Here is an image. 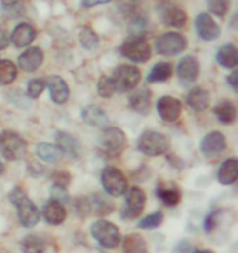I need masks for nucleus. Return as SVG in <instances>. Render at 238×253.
<instances>
[{"instance_id": "f257e3e1", "label": "nucleus", "mask_w": 238, "mask_h": 253, "mask_svg": "<svg viewBox=\"0 0 238 253\" xmlns=\"http://www.w3.org/2000/svg\"><path fill=\"white\" fill-rule=\"evenodd\" d=\"M10 201L15 208H17V214H18V220L21 222L23 227H35V225L40 222L41 219V212L40 209L36 208V204L31 201V199L26 196V193L23 188H13L10 191Z\"/></svg>"}, {"instance_id": "f03ea898", "label": "nucleus", "mask_w": 238, "mask_h": 253, "mask_svg": "<svg viewBox=\"0 0 238 253\" xmlns=\"http://www.w3.org/2000/svg\"><path fill=\"white\" fill-rule=\"evenodd\" d=\"M137 147L140 152L149 155V157H159V155H163L168 152L170 139L161 132L145 131L142 136L139 137Z\"/></svg>"}, {"instance_id": "7ed1b4c3", "label": "nucleus", "mask_w": 238, "mask_h": 253, "mask_svg": "<svg viewBox=\"0 0 238 253\" xmlns=\"http://www.w3.org/2000/svg\"><path fill=\"white\" fill-rule=\"evenodd\" d=\"M140 71L136 66H131V64H122V66H118L115 69V72L111 75V80L115 84L116 91H121V93H126V91H132L137 87L140 82Z\"/></svg>"}, {"instance_id": "20e7f679", "label": "nucleus", "mask_w": 238, "mask_h": 253, "mask_svg": "<svg viewBox=\"0 0 238 253\" xmlns=\"http://www.w3.org/2000/svg\"><path fill=\"white\" fill-rule=\"evenodd\" d=\"M91 235L105 249H116L121 244V232L113 222L108 220H96L91 225Z\"/></svg>"}, {"instance_id": "39448f33", "label": "nucleus", "mask_w": 238, "mask_h": 253, "mask_svg": "<svg viewBox=\"0 0 238 253\" xmlns=\"http://www.w3.org/2000/svg\"><path fill=\"white\" fill-rule=\"evenodd\" d=\"M0 154L7 160H20L26 154V142L15 131H3L0 136Z\"/></svg>"}, {"instance_id": "423d86ee", "label": "nucleus", "mask_w": 238, "mask_h": 253, "mask_svg": "<svg viewBox=\"0 0 238 253\" xmlns=\"http://www.w3.org/2000/svg\"><path fill=\"white\" fill-rule=\"evenodd\" d=\"M121 54L124 57H127L129 61L142 64L147 62L150 59V54H152V49H150V44L147 42L144 36H132L124 42L121 46Z\"/></svg>"}, {"instance_id": "0eeeda50", "label": "nucleus", "mask_w": 238, "mask_h": 253, "mask_svg": "<svg viewBox=\"0 0 238 253\" xmlns=\"http://www.w3.org/2000/svg\"><path fill=\"white\" fill-rule=\"evenodd\" d=\"M188 41L178 31H168L155 40V51L161 56H175L186 49Z\"/></svg>"}, {"instance_id": "6e6552de", "label": "nucleus", "mask_w": 238, "mask_h": 253, "mask_svg": "<svg viewBox=\"0 0 238 253\" xmlns=\"http://www.w3.org/2000/svg\"><path fill=\"white\" fill-rule=\"evenodd\" d=\"M101 183L110 196H122L127 191V178L116 167H106L101 171Z\"/></svg>"}, {"instance_id": "1a4fd4ad", "label": "nucleus", "mask_w": 238, "mask_h": 253, "mask_svg": "<svg viewBox=\"0 0 238 253\" xmlns=\"http://www.w3.org/2000/svg\"><path fill=\"white\" fill-rule=\"evenodd\" d=\"M100 144L106 154L118 155L126 145V134L119 127H105L101 132Z\"/></svg>"}, {"instance_id": "9d476101", "label": "nucleus", "mask_w": 238, "mask_h": 253, "mask_svg": "<svg viewBox=\"0 0 238 253\" xmlns=\"http://www.w3.org/2000/svg\"><path fill=\"white\" fill-rule=\"evenodd\" d=\"M145 208V193L139 186H132L126 191V206L122 209L124 219H136Z\"/></svg>"}, {"instance_id": "9b49d317", "label": "nucleus", "mask_w": 238, "mask_h": 253, "mask_svg": "<svg viewBox=\"0 0 238 253\" xmlns=\"http://www.w3.org/2000/svg\"><path fill=\"white\" fill-rule=\"evenodd\" d=\"M181 101L178 98H173V96H161L157 103V111H159L160 118L166 123H173L176 121L178 118L181 116Z\"/></svg>"}, {"instance_id": "f8f14e48", "label": "nucleus", "mask_w": 238, "mask_h": 253, "mask_svg": "<svg viewBox=\"0 0 238 253\" xmlns=\"http://www.w3.org/2000/svg\"><path fill=\"white\" fill-rule=\"evenodd\" d=\"M159 12H160L161 20H163V23L166 26H171V28H183L188 21V15L185 10L173 7L170 3H161Z\"/></svg>"}, {"instance_id": "ddd939ff", "label": "nucleus", "mask_w": 238, "mask_h": 253, "mask_svg": "<svg viewBox=\"0 0 238 253\" xmlns=\"http://www.w3.org/2000/svg\"><path fill=\"white\" fill-rule=\"evenodd\" d=\"M225 149H227L225 136L219 131L209 132L201 142V150L205 157H217V155H220Z\"/></svg>"}, {"instance_id": "4468645a", "label": "nucleus", "mask_w": 238, "mask_h": 253, "mask_svg": "<svg viewBox=\"0 0 238 253\" xmlns=\"http://www.w3.org/2000/svg\"><path fill=\"white\" fill-rule=\"evenodd\" d=\"M196 31L204 41H214L220 36V28L209 13H199L196 17Z\"/></svg>"}, {"instance_id": "2eb2a0df", "label": "nucleus", "mask_w": 238, "mask_h": 253, "mask_svg": "<svg viewBox=\"0 0 238 253\" xmlns=\"http://www.w3.org/2000/svg\"><path fill=\"white\" fill-rule=\"evenodd\" d=\"M178 77L183 84H193L199 77V62L194 56L183 57L176 67Z\"/></svg>"}, {"instance_id": "dca6fc26", "label": "nucleus", "mask_w": 238, "mask_h": 253, "mask_svg": "<svg viewBox=\"0 0 238 253\" xmlns=\"http://www.w3.org/2000/svg\"><path fill=\"white\" fill-rule=\"evenodd\" d=\"M44 61V52L40 47H28L23 54L18 57V67L25 72H35L41 67Z\"/></svg>"}, {"instance_id": "f3484780", "label": "nucleus", "mask_w": 238, "mask_h": 253, "mask_svg": "<svg viewBox=\"0 0 238 253\" xmlns=\"http://www.w3.org/2000/svg\"><path fill=\"white\" fill-rule=\"evenodd\" d=\"M82 118L83 121L91 127H100L105 129L108 127V123H110V116L106 115V111L101 108V106L96 105H88L82 110Z\"/></svg>"}, {"instance_id": "a211bd4d", "label": "nucleus", "mask_w": 238, "mask_h": 253, "mask_svg": "<svg viewBox=\"0 0 238 253\" xmlns=\"http://www.w3.org/2000/svg\"><path fill=\"white\" fill-rule=\"evenodd\" d=\"M46 87H49L51 98H52L54 103L64 105L69 100V95H70L69 85L66 84V80H64L62 77H59V75H52V77L47 79Z\"/></svg>"}, {"instance_id": "6ab92c4d", "label": "nucleus", "mask_w": 238, "mask_h": 253, "mask_svg": "<svg viewBox=\"0 0 238 253\" xmlns=\"http://www.w3.org/2000/svg\"><path fill=\"white\" fill-rule=\"evenodd\" d=\"M56 145L61 149L62 154H67L69 157L72 159H79L80 152H82V147H80V142L77 141V137H74L72 134L59 131L56 134Z\"/></svg>"}, {"instance_id": "aec40b11", "label": "nucleus", "mask_w": 238, "mask_h": 253, "mask_svg": "<svg viewBox=\"0 0 238 253\" xmlns=\"http://www.w3.org/2000/svg\"><path fill=\"white\" fill-rule=\"evenodd\" d=\"M42 217L46 219L47 224L61 225L67 217V211H66V208H64V204L51 199V201H47L44 204V208H42Z\"/></svg>"}, {"instance_id": "412c9836", "label": "nucleus", "mask_w": 238, "mask_h": 253, "mask_svg": "<svg viewBox=\"0 0 238 253\" xmlns=\"http://www.w3.org/2000/svg\"><path fill=\"white\" fill-rule=\"evenodd\" d=\"M35 38H36V30L33 26L30 23H20L15 26L12 36H10V41L17 47H25L30 46L35 41Z\"/></svg>"}, {"instance_id": "4be33fe9", "label": "nucleus", "mask_w": 238, "mask_h": 253, "mask_svg": "<svg viewBox=\"0 0 238 253\" xmlns=\"http://www.w3.org/2000/svg\"><path fill=\"white\" fill-rule=\"evenodd\" d=\"M150 103H152V93L147 88H139L132 91V95L129 96V106H131L132 111L139 113V115L149 113Z\"/></svg>"}, {"instance_id": "5701e85b", "label": "nucleus", "mask_w": 238, "mask_h": 253, "mask_svg": "<svg viewBox=\"0 0 238 253\" xmlns=\"http://www.w3.org/2000/svg\"><path fill=\"white\" fill-rule=\"evenodd\" d=\"M186 103L191 110L194 111H205L209 108V103H210V96H209V91L204 90L201 87H194L189 90V93L186 96Z\"/></svg>"}, {"instance_id": "b1692460", "label": "nucleus", "mask_w": 238, "mask_h": 253, "mask_svg": "<svg viewBox=\"0 0 238 253\" xmlns=\"http://www.w3.org/2000/svg\"><path fill=\"white\" fill-rule=\"evenodd\" d=\"M238 178V162L237 159H227L224 164L220 165L219 173H217V180L220 185H234Z\"/></svg>"}, {"instance_id": "393cba45", "label": "nucleus", "mask_w": 238, "mask_h": 253, "mask_svg": "<svg viewBox=\"0 0 238 253\" xmlns=\"http://www.w3.org/2000/svg\"><path fill=\"white\" fill-rule=\"evenodd\" d=\"M36 154L38 157L41 160H44L47 164H57L62 160V152L61 149L57 147L56 144H49V142H42V144H38L36 147Z\"/></svg>"}, {"instance_id": "a878e982", "label": "nucleus", "mask_w": 238, "mask_h": 253, "mask_svg": "<svg viewBox=\"0 0 238 253\" xmlns=\"http://www.w3.org/2000/svg\"><path fill=\"white\" fill-rule=\"evenodd\" d=\"M157 196H159V199L165 206H176L181 199V191L173 185L160 183L159 188H157Z\"/></svg>"}, {"instance_id": "bb28decb", "label": "nucleus", "mask_w": 238, "mask_h": 253, "mask_svg": "<svg viewBox=\"0 0 238 253\" xmlns=\"http://www.w3.org/2000/svg\"><path fill=\"white\" fill-rule=\"evenodd\" d=\"M217 62L225 69H235L238 66V51L234 44H225L217 51Z\"/></svg>"}, {"instance_id": "cd10ccee", "label": "nucleus", "mask_w": 238, "mask_h": 253, "mask_svg": "<svg viewBox=\"0 0 238 253\" xmlns=\"http://www.w3.org/2000/svg\"><path fill=\"white\" fill-rule=\"evenodd\" d=\"M147 240L139 234H129L122 240V253H147Z\"/></svg>"}, {"instance_id": "c85d7f7f", "label": "nucleus", "mask_w": 238, "mask_h": 253, "mask_svg": "<svg viewBox=\"0 0 238 253\" xmlns=\"http://www.w3.org/2000/svg\"><path fill=\"white\" fill-rule=\"evenodd\" d=\"M214 115L222 125H232L237 120V106L229 100H224L214 108Z\"/></svg>"}, {"instance_id": "c756f323", "label": "nucleus", "mask_w": 238, "mask_h": 253, "mask_svg": "<svg viewBox=\"0 0 238 253\" xmlns=\"http://www.w3.org/2000/svg\"><path fill=\"white\" fill-rule=\"evenodd\" d=\"M0 12L8 20L21 18L25 15V2L23 0H2Z\"/></svg>"}, {"instance_id": "7c9ffc66", "label": "nucleus", "mask_w": 238, "mask_h": 253, "mask_svg": "<svg viewBox=\"0 0 238 253\" xmlns=\"http://www.w3.org/2000/svg\"><path fill=\"white\" fill-rule=\"evenodd\" d=\"M173 75V66L170 62H159L152 67V71L147 75V82L155 84V82H166Z\"/></svg>"}, {"instance_id": "2f4dec72", "label": "nucleus", "mask_w": 238, "mask_h": 253, "mask_svg": "<svg viewBox=\"0 0 238 253\" xmlns=\"http://www.w3.org/2000/svg\"><path fill=\"white\" fill-rule=\"evenodd\" d=\"M20 247L23 253H44L46 242L42 240V237L40 234H30L21 240Z\"/></svg>"}, {"instance_id": "473e14b6", "label": "nucleus", "mask_w": 238, "mask_h": 253, "mask_svg": "<svg viewBox=\"0 0 238 253\" xmlns=\"http://www.w3.org/2000/svg\"><path fill=\"white\" fill-rule=\"evenodd\" d=\"M79 42L82 44L83 49L86 51H93L98 47V42H100V38L98 35L95 33L90 26H82L79 31Z\"/></svg>"}, {"instance_id": "72a5a7b5", "label": "nucleus", "mask_w": 238, "mask_h": 253, "mask_svg": "<svg viewBox=\"0 0 238 253\" xmlns=\"http://www.w3.org/2000/svg\"><path fill=\"white\" fill-rule=\"evenodd\" d=\"M90 209H93V212L98 214V216H106V214L115 211V204L111 201H108L106 196L93 195V198H91V201H90Z\"/></svg>"}, {"instance_id": "f704fd0d", "label": "nucleus", "mask_w": 238, "mask_h": 253, "mask_svg": "<svg viewBox=\"0 0 238 253\" xmlns=\"http://www.w3.org/2000/svg\"><path fill=\"white\" fill-rule=\"evenodd\" d=\"M17 79V66L10 61H0V85H8Z\"/></svg>"}, {"instance_id": "c9c22d12", "label": "nucleus", "mask_w": 238, "mask_h": 253, "mask_svg": "<svg viewBox=\"0 0 238 253\" xmlns=\"http://www.w3.org/2000/svg\"><path fill=\"white\" fill-rule=\"evenodd\" d=\"M96 88H98V95L101 96V98H111V96L116 93L115 84H113L111 77H106V75L100 77Z\"/></svg>"}, {"instance_id": "e433bc0d", "label": "nucleus", "mask_w": 238, "mask_h": 253, "mask_svg": "<svg viewBox=\"0 0 238 253\" xmlns=\"http://www.w3.org/2000/svg\"><path fill=\"white\" fill-rule=\"evenodd\" d=\"M161 222H163V214H161V212H154V214H149L147 217H144L142 220H140L139 227L145 229V230H152V229L160 227Z\"/></svg>"}, {"instance_id": "4c0bfd02", "label": "nucleus", "mask_w": 238, "mask_h": 253, "mask_svg": "<svg viewBox=\"0 0 238 253\" xmlns=\"http://www.w3.org/2000/svg\"><path fill=\"white\" fill-rule=\"evenodd\" d=\"M46 88V80H42V79H33V80H30L28 82V87H26V95L30 96V98H40V95L44 91Z\"/></svg>"}, {"instance_id": "58836bf2", "label": "nucleus", "mask_w": 238, "mask_h": 253, "mask_svg": "<svg viewBox=\"0 0 238 253\" xmlns=\"http://www.w3.org/2000/svg\"><path fill=\"white\" fill-rule=\"evenodd\" d=\"M207 7L217 17H225L230 8V0H207Z\"/></svg>"}, {"instance_id": "ea45409f", "label": "nucleus", "mask_w": 238, "mask_h": 253, "mask_svg": "<svg viewBox=\"0 0 238 253\" xmlns=\"http://www.w3.org/2000/svg\"><path fill=\"white\" fill-rule=\"evenodd\" d=\"M51 196L54 201H57V203H67L69 201V193H67V188H61V186H54L51 188Z\"/></svg>"}, {"instance_id": "a19ab883", "label": "nucleus", "mask_w": 238, "mask_h": 253, "mask_svg": "<svg viewBox=\"0 0 238 253\" xmlns=\"http://www.w3.org/2000/svg\"><path fill=\"white\" fill-rule=\"evenodd\" d=\"M70 175L67 171H56V173L52 175V185L54 186H61V188H67L69 183H70Z\"/></svg>"}, {"instance_id": "79ce46f5", "label": "nucleus", "mask_w": 238, "mask_h": 253, "mask_svg": "<svg viewBox=\"0 0 238 253\" xmlns=\"http://www.w3.org/2000/svg\"><path fill=\"white\" fill-rule=\"evenodd\" d=\"M219 214H220L219 209H215L214 212H210V214H209V217L205 219V222H204L205 232H212V230L215 229V225H217V217H219Z\"/></svg>"}, {"instance_id": "37998d69", "label": "nucleus", "mask_w": 238, "mask_h": 253, "mask_svg": "<svg viewBox=\"0 0 238 253\" xmlns=\"http://www.w3.org/2000/svg\"><path fill=\"white\" fill-rule=\"evenodd\" d=\"M110 2L111 0H82V5L85 8H93V7H98V5H105Z\"/></svg>"}, {"instance_id": "c03bdc74", "label": "nucleus", "mask_w": 238, "mask_h": 253, "mask_svg": "<svg viewBox=\"0 0 238 253\" xmlns=\"http://www.w3.org/2000/svg\"><path fill=\"white\" fill-rule=\"evenodd\" d=\"M28 173L33 175V176H40L42 173V167L36 162H30L28 164Z\"/></svg>"}, {"instance_id": "a18cd8bd", "label": "nucleus", "mask_w": 238, "mask_h": 253, "mask_svg": "<svg viewBox=\"0 0 238 253\" xmlns=\"http://www.w3.org/2000/svg\"><path fill=\"white\" fill-rule=\"evenodd\" d=\"M8 42H10V36L7 35V31L3 28H0V51L5 49V47L8 46Z\"/></svg>"}, {"instance_id": "49530a36", "label": "nucleus", "mask_w": 238, "mask_h": 253, "mask_svg": "<svg viewBox=\"0 0 238 253\" xmlns=\"http://www.w3.org/2000/svg\"><path fill=\"white\" fill-rule=\"evenodd\" d=\"M229 84H230V87L234 88L235 91L238 90V72L237 71H234V74H232L230 77H229Z\"/></svg>"}, {"instance_id": "de8ad7c7", "label": "nucleus", "mask_w": 238, "mask_h": 253, "mask_svg": "<svg viewBox=\"0 0 238 253\" xmlns=\"http://www.w3.org/2000/svg\"><path fill=\"white\" fill-rule=\"evenodd\" d=\"M193 253H214V252H210V250H194Z\"/></svg>"}, {"instance_id": "09e8293b", "label": "nucleus", "mask_w": 238, "mask_h": 253, "mask_svg": "<svg viewBox=\"0 0 238 253\" xmlns=\"http://www.w3.org/2000/svg\"><path fill=\"white\" fill-rule=\"evenodd\" d=\"M2 173H3V164L0 162V175H2Z\"/></svg>"}]
</instances>
